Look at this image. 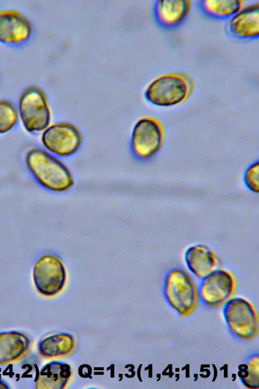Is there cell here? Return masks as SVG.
<instances>
[{"label": "cell", "instance_id": "obj_14", "mask_svg": "<svg viewBox=\"0 0 259 389\" xmlns=\"http://www.w3.org/2000/svg\"><path fill=\"white\" fill-rule=\"evenodd\" d=\"M30 340L24 334L14 331L0 332V365L21 360L28 353Z\"/></svg>", "mask_w": 259, "mask_h": 389}, {"label": "cell", "instance_id": "obj_8", "mask_svg": "<svg viewBox=\"0 0 259 389\" xmlns=\"http://www.w3.org/2000/svg\"><path fill=\"white\" fill-rule=\"evenodd\" d=\"M78 128L68 122L51 123L41 133V143L45 150L60 158L75 154L82 143Z\"/></svg>", "mask_w": 259, "mask_h": 389}, {"label": "cell", "instance_id": "obj_11", "mask_svg": "<svg viewBox=\"0 0 259 389\" xmlns=\"http://www.w3.org/2000/svg\"><path fill=\"white\" fill-rule=\"evenodd\" d=\"M183 259L187 270L200 280L221 267V259L218 254L204 244L197 243L189 246L184 252Z\"/></svg>", "mask_w": 259, "mask_h": 389}, {"label": "cell", "instance_id": "obj_21", "mask_svg": "<svg viewBox=\"0 0 259 389\" xmlns=\"http://www.w3.org/2000/svg\"><path fill=\"white\" fill-rule=\"evenodd\" d=\"M9 386L3 380L0 379V388H8Z\"/></svg>", "mask_w": 259, "mask_h": 389}, {"label": "cell", "instance_id": "obj_2", "mask_svg": "<svg viewBox=\"0 0 259 389\" xmlns=\"http://www.w3.org/2000/svg\"><path fill=\"white\" fill-rule=\"evenodd\" d=\"M193 80L187 74L171 72L161 75L153 80L144 92L145 99L151 104L160 107H170L186 101L192 93Z\"/></svg>", "mask_w": 259, "mask_h": 389}, {"label": "cell", "instance_id": "obj_17", "mask_svg": "<svg viewBox=\"0 0 259 389\" xmlns=\"http://www.w3.org/2000/svg\"><path fill=\"white\" fill-rule=\"evenodd\" d=\"M245 2L242 0H203L198 2V6L208 17L228 20L244 6Z\"/></svg>", "mask_w": 259, "mask_h": 389}, {"label": "cell", "instance_id": "obj_4", "mask_svg": "<svg viewBox=\"0 0 259 389\" xmlns=\"http://www.w3.org/2000/svg\"><path fill=\"white\" fill-rule=\"evenodd\" d=\"M18 112L23 128L31 134L41 133L51 122V110L44 91L37 86H30L20 96Z\"/></svg>", "mask_w": 259, "mask_h": 389}, {"label": "cell", "instance_id": "obj_10", "mask_svg": "<svg viewBox=\"0 0 259 389\" xmlns=\"http://www.w3.org/2000/svg\"><path fill=\"white\" fill-rule=\"evenodd\" d=\"M228 34L236 40L251 41L259 36V2L243 6L226 24Z\"/></svg>", "mask_w": 259, "mask_h": 389}, {"label": "cell", "instance_id": "obj_13", "mask_svg": "<svg viewBox=\"0 0 259 389\" xmlns=\"http://www.w3.org/2000/svg\"><path fill=\"white\" fill-rule=\"evenodd\" d=\"M192 7V1L190 0L156 1L153 9L154 18L163 29H175L186 20Z\"/></svg>", "mask_w": 259, "mask_h": 389}, {"label": "cell", "instance_id": "obj_12", "mask_svg": "<svg viewBox=\"0 0 259 389\" xmlns=\"http://www.w3.org/2000/svg\"><path fill=\"white\" fill-rule=\"evenodd\" d=\"M32 33L31 22L21 13L14 10L0 12V43L20 45L26 42Z\"/></svg>", "mask_w": 259, "mask_h": 389}, {"label": "cell", "instance_id": "obj_20", "mask_svg": "<svg viewBox=\"0 0 259 389\" xmlns=\"http://www.w3.org/2000/svg\"><path fill=\"white\" fill-rule=\"evenodd\" d=\"M243 181L249 191L253 193H258L259 161L258 160L252 163L246 168L243 175Z\"/></svg>", "mask_w": 259, "mask_h": 389}, {"label": "cell", "instance_id": "obj_16", "mask_svg": "<svg viewBox=\"0 0 259 389\" xmlns=\"http://www.w3.org/2000/svg\"><path fill=\"white\" fill-rule=\"evenodd\" d=\"M75 346L72 335L59 333L49 336L38 344L39 354L46 359L62 357L69 354Z\"/></svg>", "mask_w": 259, "mask_h": 389}, {"label": "cell", "instance_id": "obj_19", "mask_svg": "<svg viewBox=\"0 0 259 389\" xmlns=\"http://www.w3.org/2000/svg\"><path fill=\"white\" fill-rule=\"evenodd\" d=\"M19 122L17 107L7 99L0 100V134L13 130Z\"/></svg>", "mask_w": 259, "mask_h": 389}, {"label": "cell", "instance_id": "obj_6", "mask_svg": "<svg viewBox=\"0 0 259 389\" xmlns=\"http://www.w3.org/2000/svg\"><path fill=\"white\" fill-rule=\"evenodd\" d=\"M224 306V318L229 331L234 336L251 340L258 336V315L251 302L243 298L233 297Z\"/></svg>", "mask_w": 259, "mask_h": 389}, {"label": "cell", "instance_id": "obj_5", "mask_svg": "<svg viewBox=\"0 0 259 389\" xmlns=\"http://www.w3.org/2000/svg\"><path fill=\"white\" fill-rule=\"evenodd\" d=\"M165 137L163 126L157 119L144 116L134 125L131 136L134 155L142 161L154 158L162 149Z\"/></svg>", "mask_w": 259, "mask_h": 389}, {"label": "cell", "instance_id": "obj_15", "mask_svg": "<svg viewBox=\"0 0 259 389\" xmlns=\"http://www.w3.org/2000/svg\"><path fill=\"white\" fill-rule=\"evenodd\" d=\"M71 374V367L66 363L52 361L39 371L35 380L37 389H62L67 385Z\"/></svg>", "mask_w": 259, "mask_h": 389}, {"label": "cell", "instance_id": "obj_3", "mask_svg": "<svg viewBox=\"0 0 259 389\" xmlns=\"http://www.w3.org/2000/svg\"><path fill=\"white\" fill-rule=\"evenodd\" d=\"M163 294L168 303L182 317L194 313L200 300L198 286L192 275L181 267H175L166 274Z\"/></svg>", "mask_w": 259, "mask_h": 389}, {"label": "cell", "instance_id": "obj_18", "mask_svg": "<svg viewBox=\"0 0 259 389\" xmlns=\"http://www.w3.org/2000/svg\"><path fill=\"white\" fill-rule=\"evenodd\" d=\"M238 376L243 385L249 389L259 388V356L254 354L238 367Z\"/></svg>", "mask_w": 259, "mask_h": 389}, {"label": "cell", "instance_id": "obj_7", "mask_svg": "<svg viewBox=\"0 0 259 389\" xmlns=\"http://www.w3.org/2000/svg\"><path fill=\"white\" fill-rule=\"evenodd\" d=\"M34 285L42 295L51 297L60 293L67 280V271L61 257L54 253H46L35 261L32 270Z\"/></svg>", "mask_w": 259, "mask_h": 389}, {"label": "cell", "instance_id": "obj_1", "mask_svg": "<svg viewBox=\"0 0 259 389\" xmlns=\"http://www.w3.org/2000/svg\"><path fill=\"white\" fill-rule=\"evenodd\" d=\"M25 160L29 172L45 189L61 193L73 187L74 180L69 169L58 157L44 148H31L26 153Z\"/></svg>", "mask_w": 259, "mask_h": 389}, {"label": "cell", "instance_id": "obj_9", "mask_svg": "<svg viewBox=\"0 0 259 389\" xmlns=\"http://www.w3.org/2000/svg\"><path fill=\"white\" fill-rule=\"evenodd\" d=\"M236 287L234 275L220 267L201 280L198 286L200 300L209 306H223L234 296Z\"/></svg>", "mask_w": 259, "mask_h": 389}]
</instances>
